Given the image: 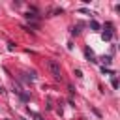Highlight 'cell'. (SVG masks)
<instances>
[{
    "label": "cell",
    "instance_id": "cell-1",
    "mask_svg": "<svg viewBox=\"0 0 120 120\" xmlns=\"http://www.w3.org/2000/svg\"><path fill=\"white\" fill-rule=\"evenodd\" d=\"M47 68H49L51 75L54 77V81H62V69H60V64L56 60H47Z\"/></svg>",
    "mask_w": 120,
    "mask_h": 120
},
{
    "label": "cell",
    "instance_id": "cell-2",
    "mask_svg": "<svg viewBox=\"0 0 120 120\" xmlns=\"http://www.w3.org/2000/svg\"><path fill=\"white\" fill-rule=\"evenodd\" d=\"M24 17H26V19H28V21H32V22H34V21H38V19H39V15H36V11H32V13H30V11H28V13H26V15H24Z\"/></svg>",
    "mask_w": 120,
    "mask_h": 120
},
{
    "label": "cell",
    "instance_id": "cell-3",
    "mask_svg": "<svg viewBox=\"0 0 120 120\" xmlns=\"http://www.w3.org/2000/svg\"><path fill=\"white\" fill-rule=\"evenodd\" d=\"M101 38H103V39H107V41H109V39H111V38H112V32H111V30H105V32H103V34H101Z\"/></svg>",
    "mask_w": 120,
    "mask_h": 120
},
{
    "label": "cell",
    "instance_id": "cell-4",
    "mask_svg": "<svg viewBox=\"0 0 120 120\" xmlns=\"http://www.w3.org/2000/svg\"><path fill=\"white\" fill-rule=\"evenodd\" d=\"M90 28H92V30H99V22H98V21H92V22H90Z\"/></svg>",
    "mask_w": 120,
    "mask_h": 120
},
{
    "label": "cell",
    "instance_id": "cell-5",
    "mask_svg": "<svg viewBox=\"0 0 120 120\" xmlns=\"http://www.w3.org/2000/svg\"><path fill=\"white\" fill-rule=\"evenodd\" d=\"M79 32H81V28H79V26H73V28H71V36H77Z\"/></svg>",
    "mask_w": 120,
    "mask_h": 120
},
{
    "label": "cell",
    "instance_id": "cell-6",
    "mask_svg": "<svg viewBox=\"0 0 120 120\" xmlns=\"http://www.w3.org/2000/svg\"><path fill=\"white\" fill-rule=\"evenodd\" d=\"M84 54H86V56H88V58H92V56H94V52H92V51H90V49H84Z\"/></svg>",
    "mask_w": 120,
    "mask_h": 120
},
{
    "label": "cell",
    "instance_id": "cell-7",
    "mask_svg": "<svg viewBox=\"0 0 120 120\" xmlns=\"http://www.w3.org/2000/svg\"><path fill=\"white\" fill-rule=\"evenodd\" d=\"M30 116H32V118H34V120H43V118H41V116H39V114H36V112H30Z\"/></svg>",
    "mask_w": 120,
    "mask_h": 120
},
{
    "label": "cell",
    "instance_id": "cell-8",
    "mask_svg": "<svg viewBox=\"0 0 120 120\" xmlns=\"http://www.w3.org/2000/svg\"><path fill=\"white\" fill-rule=\"evenodd\" d=\"M75 77H79V79H81V77H82V71H81V69H75Z\"/></svg>",
    "mask_w": 120,
    "mask_h": 120
},
{
    "label": "cell",
    "instance_id": "cell-9",
    "mask_svg": "<svg viewBox=\"0 0 120 120\" xmlns=\"http://www.w3.org/2000/svg\"><path fill=\"white\" fill-rule=\"evenodd\" d=\"M0 94H2V96H6V88H4V86H0Z\"/></svg>",
    "mask_w": 120,
    "mask_h": 120
}]
</instances>
